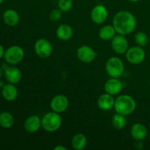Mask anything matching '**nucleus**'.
I'll return each instance as SVG.
<instances>
[{"mask_svg":"<svg viewBox=\"0 0 150 150\" xmlns=\"http://www.w3.org/2000/svg\"><path fill=\"white\" fill-rule=\"evenodd\" d=\"M137 21L134 15L125 10L119 11L113 18V26L117 34L127 35L133 33L136 28Z\"/></svg>","mask_w":150,"mask_h":150,"instance_id":"obj_1","label":"nucleus"},{"mask_svg":"<svg viewBox=\"0 0 150 150\" xmlns=\"http://www.w3.org/2000/svg\"><path fill=\"white\" fill-rule=\"evenodd\" d=\"M114 108L118 114L124 116L130 115L136 110V102L130 95H122L115 99Z\"/></svg>","mask_w":150,"mask_h":150,"instance_id":"obj_2","label":"nucleus"},{"mask_svg":"<svg viewBox=\"0 0 150 150\" xmlns=\"http://www.w3.org/2000/svg\"><path fill=\"white\" fill-rule=\"evenodd\" d=\"M42 127L48 133L57 131L62 124V118L59 113L50 111L42 117Z\"/></svg>","mask_w":150,"mask_h":150,"instance_id":"obj_3","label":"nucleus"},{"mask_svg":"<svg viewBox=\"0 0 150 150\" xmlns=\"http://www.w3.org/2000/svg\"><path fill=\"white\" fill-rule=\"evenodd\" d=\"M125 66L122 60L117 57H112L105 63L106 73L111 78H120L124 73Z\"/></svg>","mask_w":150,"mask_h":150,"instance_id":"obj_4","label":"nucleus"},{"mask_svg":"<svg viewBox=\"0 0 150 150\" xmlns=\"http://www.w3.org/2000/svg\"><path fill=\"white\" fill-rule=\"evenodd\" d=\"M24 51L18 45H12L5 51L4 59L6 62L11 65H16L23 61Z\"/></svg>","mask_w":150,"mask_h":150,"instance_id":"obj_5","label":"nucleus"},{"mask_svg":"<svg viewBox=\"0 0 150 150\" xmlns=\"http://www.w3.org/2000/svg\"><path fill=\"white\" fill-rule=\"evenodd\" d=\"M127 61L132 64H139L143 62L146 57V53L143 47L133 46L129 48L125 53Z\"/></svg>","mask_w":150,"mask_h":150,"instance_id":"obj_6","label":"nucleus"},{"mask_svg":"<svg viewBox=\"0 0 150 150\" xmlns=\"http://www.w3.org/2000/svg\"><path fill=\"white\" fill-rule=\"evenodd\" d=\"M35 51L37 55L42 59L48 58L51 57L53 52L52 45L48 40L45 38H40L35 42Z\"/></svg>","mask_w":150,"mask_h":150,"instance_id":"obj_7","label":"nucleus"},{"mask_svg":"<svg viewBox=\"0 0 150 150\" xmlns=\"http://www.w3.org/2000/svg\"><path fill=\"white\" fill-rule=\"evenodd\" d=\"M69 106V100L65 95H57L51 99L50 107L53 111L61 114L64 112Z\"/></svg>","mask_w":150,"mask_h":150,"instance_id":"obj_8","label":"nucleus"},{"mask_svg":"<svg viewBox=\"0 0 150 150\" xmlns=\"http://www.w3.org/2000/svg\"><path fill=\"white\" fill-rule=\"evenodd\" d=\"M111 48L117 54H125L129 48V42L125 35H117L111 40Z\"/></svg>","mask_w":150,"mask_h":150,"instance_id":"obj_9","label":"nucleus"},{"mask_svg":"<svg viewBox=\"0 0 150 150\" xmlns=\"http://www.w3.org/2000/svg\"><path fill=\"white\" fill-rule=\"evenodd\" d=\"M108 16V11L106 7L103 4H98L95 6L90 13V17L93 23L96 24H102L107 20Z\"/></svg>","mask_w":150,"mask_h":150,"instance_id":"obj_10","label":"nucleus"},{"mask_svg":"<svg viewBox=\"0 0 150 150\" xmlns=\"http://www.w3.org/2000/svg\"><path fill=\"white\" fill-rule=\"evenodd\" d=\"M78 59L83 63H91L95 59L97 54L95 50L88 45H81L76 51Z\"/></svg>","mask_w":150,"mask_h":150,"instance_id":"obj_11","label":"nucleus"},{"mask_svg":"<svg viewBox=\"0 0 150 150\" xmlns=\"http://www.w3.org/2000/svg\"><path fill=\"white\" fill-rule=\"evenodd\" d=\"M42 127V119L38 115H31L23 123L24 130L29 133H35Z\"/></svg>","mask_w":150,"mask_h":150,"instance_id":"obj_12","label":"nucleus"},{"mask_svg":"<svg viewBox=\"0 0 150 150\" xmlns=\"http://www.w3.org/2000/svg\"><path fill=\"white\" fill-rule=\"evenodd\" d=\"M122 82L119 79V78H111L108 79L104 86L105 92L113 96L119 95L122 90Z\"/></svg>","mask_w":150,"mask_h":150,"instance_id":"obj_13","label":"nucleus"},{"mask_svg":"<svg viewBox=\"0 0 150 150\" xmlns=\"http://www.w3.org/2000/svg\"><path fill=\"white\" fill-rule=\"evenodd\" d=\"M4 71V77L9 83L16 84L21 80V72L18 67L15 66H8Z\"/></svg>","mask_w":150,"mask_h":150,"instance_id":"obj_14","label":"nucleus"},{"mask_svg":"<svg viewBox=\"0 0 150 150\" xmlns=\"http://www.w3.org/2000/svg\"><path fill=\"white\" fill-rule=\"evenodd\" d=\"M148 134L147 129L144 125L142 123H136L133 125L130 129V135L134 140L142 142L146 138Z\"/></svg>","mask_w":150,"mask_h":150,"instance_id":"obj_15","label":"nucleus"},{"mask_svg":"<svg viewBox=\"0 0 150 150\" xmlns=\"http://www.w3.org/2000/svg\"><path fill=\"white\" fill-rule=\"evenodd\" d=\"M115 99L113 95L108 93H104L98 98L97 104L98 106L103 111H109L114 107Z\"/></svg>","mask_w":150,"mask_h":150,"instance_id":"obj_16","label":"nucleus"},{"mask_svg":"<svg viewBox=\"0 0 150 150\" xmlns=\"http://www.w3.org/2000/svg\"><path fill=\"white\" fill-rule=\"evenodd\" d=\"M1 95L4 100L11 102L17 99L18 92V89L13 83H7L1 88Z\"/></svg>","mask_w":150,"mask_h":150,"instance_id":"obj_17","label":"nucleus"},{"mask_svg":"<svg viewBox=\"0 0 150 150\" xmlns=\"http://www.w3.org/2000/svg\"><path fill=\"white\" fill-rule=\"evenodd\" d=\"M56 35L58 39L62 41H68L73 35V30L71 26L66 23L59 25L56 30Z\"/></svg>","mask_w":150,"mask_h":150,"instance_id":"obj_18","label":"nucleus"},{"mask_svg":"<svg viewBox=\"0 0 150 150\" xmlns=\"http://www.w3.org/2000/svg\"><path fill=\"white\" fill-rule=\"evenodd\" d=\"M3 20L9 26H15L20 21V16L17 11L13 9H8L3 13Z\"/></svg>","mask_w":150,"mask_h":150,"instance_id":"obj_19","label":"nucleus"},{"mask_svg":"<svg viewBox=\"0 0 150 150\" xmlns=\"http://www.w3.org/2000/svg\"><path fill=\"white\" fill-rule=\"evenodd\" d=\"M72 146L76 150H83L87 145V139L83 133H76L71 140Z\"/></svg>","mask_w":150,"mask_h":150,"instance_id":"obj_20","label":"nucleus"},{"mask_svg":"<svg viewBox=\"0 0 150 150\" xmlns=\"http://www.w3.org/2000/svg\"><path fill=\"white\" fill-rule=\"evenodd\" d=\"M115 29L113 25H105L100 28L99 31V37L104 41H109L116 35Z\"/></svg>","mask_w":150,"mask_h":150,"instance_id":"obj_21","label":"nucleus"},{"mask_svg":"<svg viewBox=\"0 0 150 150\" xmlns=\"http://www.w3.org/2000/svg\"><path fill=\"white\" fill-rule=\"evenodd\" d=\"M14 117L11 113L8 111H3L0 113V126L3 128L9 129L14 125Z\"/></svg>","mask_w":150,"mask_h":150,"instance_id":"obj_22","label":"nucleus"},{"mask_svg":"<svg viewBox=\"0 0 150 150\" xmlns=\"http://www.w3.org/2000/svg\"><path fill=\"white\" fill-rule=\"evenodd\" d=\"M111 123H112L113 127L117 130H122L125 127L126 124V119L125 116L122 115V114H118L116 113L112 117L111 120Z\"/></svg>","mask_w":150,"mask_h":150,"instance_id":"obj_23","label":"nucleus"},{"mask_svg":"<svg viewBox=\"0 0 150 150\" xmlns=\"http://www.w3.org/2000/svg\"><path fill=\"white\" fill-rule=\"evenodd\" d=\"M134 40L136 43L141 47L146 46L149 40L147 35L144 32H138L135 35Z\"/></svg>","mask_w":150,"mask_h":150,"instance_id":"obj_24","label":"nucleus"},{"mask_svg":"<svg viewBox=\"0 0 150 150\" xmlns=\"http://www.w3.org/2000/svg\"><path fill=\"white\" fill-rule=\"evenodd\" d=\"M73 0H58V7L64 13L69 12L73 7Z\"/></svg>","mask_w":150,"mask_h":150,"instance_id":"obj_25","label":"nucleus"},{"mask_svg":"<svg viewBox=\"0 0 150 150\" xmlns=\"http://www.w3.org/2000/svg\"><path fill=\"white\" fill-rule=\"evenodd\" d=\"M62 16V11L59 9H54V10H51V13L49 14V18L51 21L56 22L58 21L59 20H60Z\"/></svg>","mask_w":150,"mask_h":150,"instance_id":"obj_26","label":"nucleus"},{"mask_svg":"<svg viewBox=\"0 0 150 150\" xmlns=\"http://www.w3.org/2000/svg\"><path fill=\"white\" fill-rule=\"evenodd\" d=\"M4 53H5V51H4V47L2 46V45L0 44V59H1L2 57H4Z\"/></svg>","mask_w":150,"mask_h":150,"instance_id":"obj_27","label":"nucleus"},{"mask_svg":"<svg viewBox=\"0 0 150 150\" xmlns=\"http://www.w3.org/2000/svg\"><path fill=\"white\" fill-rule=\"evenodd\" d=\"M54 150H67V149L62 145H58L54 148Z\"/></svg>","mask_w":150,"mask_h":150,"instance_id":"obj_28","label":"nucleus"},{"mask_svg":"<svg viewBox=\"0 0 150 150\" xmlns=\"http://www.w3.org/2000/svg\"><path fill=\"white\" fill-rule=\"evenodd\" d=\"M4 70H3V68L1 67H0V79H1V78L2 77V76L4 75Z\"/></svg>","mask_w":150,"mask_h":150,"instance_id":"obj_29","label":"nucleus"},{"mask_svg":"<svg viewBox=\"0 0 150 150\" xmlns=\"http://www.w3.org/2000/svg\"><path fill=\"white\" fill-rule=\"evenodd\" d=\"M4 86V83L2 80H0V88H2Z\"/></svg>","mask_w":150,"mask_h":150,"instance_id":"obj_30","label":"nucleus"},{"mask_svg":"<svg viewBox=\"0 0 150 150\" xmlns=\"http://www.w3.org/2000/svg\"><path fill=\"white\" fill-rule=\"evenodd\" d=\"M129 1H131V2H137V1H140V0H128Z\"/></svg>","mask_w":150,"mask_h":150,"instance_id":"obj_31","label":"nucleus"},{"mask_svg":"<svg viewBox=\"0 0 150 150\" xmlns=\"http://www.w3.org/2000/svg\"><path fill=\"white\" fill-rule=\"evenodd\" d=\"M3 1H4V0H0V5H1V4H2Z\"/></svg>","mask_w":150,"mask_h":150,"instance_id":"obj_32","label":"nucleus"},{"mask_svg":"<svg viewBox=\"0 0 150 150\" xmlns=\"http://www.w3.org/2000/svg\"><path fill=\"white\" fill-rule=\"evenodd\" d=\"M149 42H150V36H149Z\"/></svg>","mask_w":150,"mask_h":150,"instance_id":"obj_33","label":"nucleus"},{"mask_svg":"<svg viewBox=\"0 0 150 150\" xmlns=\"http://www.w3.org/2000/svg\"><path fill=\"white\" fill-rule=\"evenodd\" d=\"M149 85H150V80H149Z\"/></svg>","mask_w":150,"mask_h":150,"instance_id":"obj_34","label":"nucleus"}]
</instances>
